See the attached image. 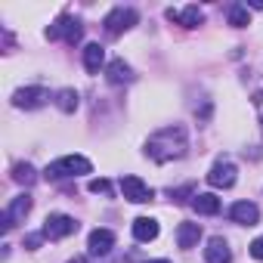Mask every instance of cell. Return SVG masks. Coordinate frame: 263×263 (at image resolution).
Masks as SVG:
<instances>
[{
	"label": "cell",
	"instance_id": "cell-1",
	"mask_svg": "<svg viewBox=\"0 0 263 263\" xmlns=\"http://www.w3.org/2000/svg\"><path fill=\"white\" fill-rule=\"evenodd\" d=\"M158 164H164V161H171V158H183L186 155V134L180 127H167V130H161V134H155L152 140H149V149H146Z\"/></svg>",
	"mask_w": 263,
	"mask_h": 263
},
{
	"label": "cell",
	"instance_id": "cell-2",
	"mask_svg": "<svg viewBox=\"0 0 263 263\" xmlns=\"http://www.w3.org/2000/svg\"><path fill=\"white\" fill-rule=\"evenodd\" d=\"M93 171V164L84 158V155H62V158H56L47 171H44V177L47 180H65V177H84V174H90Z\"/></svg>",
	"mask_w": 263,
	"mask_h": 263
},
{
	"label": "cell",
	"instance_id": "cell-3",
	"mask_svg": "<svg viewBox=\"0 0 263 263\" xmlns=\"http://www.w3.org/2000/svg\"><path fill=\"white\" fill-rule=\"evenodd\" d=\"M78 232V223H74V217H68V214H50L47 220H44V229H41V235L44 238H68V235H74Z\"/></svg>",
	"mask_w": 263,
	"mask_h": 263
},
{
	"label": "cell",
	"instance_id": "cell-4",
	"mask_svg": "<svg viewBox=\"0 0 263 263\" xmlns=\"http://www.w3.org/2000/svg\"><path fill=\"white\" fill-rule=\"evenodd\" d=\"M105 31L111 34V37H118V34H124V31H130L137 25V13L134 10H124V7H118V10H111L108 16H105Z\"/></svg>",
	"mask_w": 263,
	"mask_h": 263
},
{
	"label": "cell",
	"instance_id": "cell-5",
	"mask_svg": "<svg viewBox=\"0 0 263 263\" xmlns=\"http://www.w3.org/2000/svg\"><path fill=\"white\" fill-rule=\"evenodd\" d=\"M121 192H124L127 201H134V204H146V201L155 198V192H152L140 177H124V180H121Z\"/></svg>",
	"mask_w": 263,
	"mask_h": 263
},
{
	"label": "cell",
	"instance_id": "cell-6",
	"mask_svg": "<svg viewBox=\"0 0 263 263\" xmlns=\"http://www.w3.org/2000/svg\"><path fill=\"white\" fill-rule=\"evenodd\" d=\"M47 37H53V41H56V37H65L68 44H78V41L84 37V28H81L78 19H71V16H59L56 25L47 31Z\"/></svg>",
	"mask_w": 263,
	"mask_h": 263
},
{
	"label": "cell",
	"instance_id": "cell-7",
	"mask_svg": "<svg viewBox=\"0 0 263 263\" xmlns=\"http://www.w3.org/2000/svg\"><path fill=\"white\" fill-rule=\"evenodd\" d=\"M47 99H50V93L44 87H22V90L13 93V105L16 108H41Z\"/></svg>",
	"mask_w": 263,
	"mask_h": 263
},
{
	"label": "cell",
	"instance_id": "cell-8",
	"mask_svg": "<svg viewBox=\"0 0 263 263\" xmlns=\"http://www.w3.org/2000/svg\"><path fill=\"white\" fill-rule=\"evenodd\" d=\"M235 164L232 161H217L214 167H211V174H208V183L214 186V189H229V186H235Z\"/></svg>",
	"mask_w": 263,
	"mask_h": 263
},
{
	"label": "cell",
	"instance_id": "cell-9",
	"mask_svg": "<svg viewBox=\"0 0 263 263\" xmlns=\"http://www.w3.org/2000/svg\"><path fill=\"white\" fill-rule=\"evenodd\" d=\"M28 211H31V195H19V198H13L10 208L4 211V229H13L16 223H22V220L28 217Z\"/></svg>",
	"mask_w": 263,
	"mask_h": 263
},
{
	"label": "cell",
	"instance_id": "cell-10",
	"mask_svg": "<svg viewBox=\"0 0 263 263\" xmlns=\"http://www.w3.org/2000/svg\"><path fill=\"white\" fill-rule=\"evenodd\" d=\"M87 248H90L93 257H105L115 248V232L111 229H93L90 238H87Z\"/></svg>",
	"mask_w": 263,
	"mask_h": 263
},
{
	"label": "cell",
	"instance_id": "cell-11",
	"mask_svg": "<svg viewBox=\"0 0 263 263\" xmlns=\"http://www.w3.org/2000/svg\"><path fill=\"white\" fill-rule=\"evenodd\" d=\"M204 260H208V263H232V251H229L226 238L214 235V238L208 241V248H204Z\"/></svg>",
	"mask_w": 263,
	"mask_h": 263
},
{
	"label": "cell",
	"instance_id": "cell-12",
	"mask_svg": "<svg viewBox=\"0 0 263 263\" xmlns=\"http://www.w3.org/2000/svg\"><path fill=\"white\" fill-rule=\"evenodd\" d=\"M167 19H171V22H180L183 28H198V25L204 22V13H201L198 7H186L183 13H177V10H167Z\"/></svg>",
	"mask_w": 263,
	"mask_h": 263
},
{
	"label": "cell",
	"instance_id": "cell-13",
	"mask_svg": "<svg viewBox=\"0 0 263 263\" xmlns=\"http://www.w3.org/2000/svg\"><path fill=\"white\" fill-rule=\"evenodd\" d=\"M229 214H232V220L241 223V226H254V223L260 220V211H257V204H251V201H235Z\"/></svg>",
	"mask_w": 263,
	"mask_h": 263
},
{
	"label": "cell",
	"instance_id": "cell-14",
	"mask_svg": "<svg viewBox=\"0 0 263 263\" xmlns=\"http://www.w3.org/2000/svg\"><path fill=\"white\" fill-rule=\"evenodd\" d=\"M134 238H137V241H155V238H158V220H152V217H137V220H134Z\"/></svg>",
	"mask_w": 263,
	"mask_h": 263
},
{
	"label": "cell",
	"instance_id": "cell-15",
	"mask_svg": "<svg viewBox=\"0 0 263 263\" xmlns=\"http://www.w3.org/2000/svg\"><path fill=\"white\" fill-rule=\"evenodd\" d=\"M102 65H105V50H102L99 44H87V47H84V68H87L90 74H99Z\"/></svg>",
	"mask_w": 263,
	"mask_h": 263
},
{
	"label": "cell",
	"instance_id": "cell-16",
	"mask_svg": "<svg viewBox=\"0 0 263 263\" xmlns=\"http://www.w3.org/2000/svg\"><path fill=\"white\" fill-rule=\"evenodd\" d=\"M192 208H195L198 214H204V217H214V214H220V198H217L214 192H198V195L192 198Z\"/></svg>",
	"mask_w": 263,
	"mask_h": 263
},
{
	"label": "cell",
	"instance_id": "cell-17",
	"mask_svg": "<svg viewBox=\"0 0 263 263\" xmlns=\"http://www.w3.org/2000/svg\"><path fill=\"white\" fill-rule=\"evenodd\" d=\"M201 238V226L198 223H180L177 226V245L180 248H195Z\"/></svg>",
	"mask_w": 263,
	"mask_h": 263
},
{
	"label": "cell",
	"instance_id": "cell-18",
	"mask_svg": "<svg viewBox=\"0 0 263 263\" xmlns=\"http://www.w3.org/2000/svg\"><path fill=\"white\" fill-rule=\"evenodd\" d=\"M105 78H108L111 84H127V81H134V74H130V65H127L124 59H111V62L105 65Z\"/></svg>",
	"mask_w": 263,
	"mask_h": 263
},
{
	"label": "cell",
	"instance_id": "cell-19",
	"mask_svg": "<svg viewBox=\"0 0 263 263\" xmlns=\"http://www.w3.org/2000/svg\"><path fill=\"white\" fill-rule=\"evenodd\" d=\"M56 105H59L62 111H74V108H78V90H71V87L59 90V93H56Z\"/></svg>",
	"mask_w": 263,
	"mask_h": 263
},
{
	"label": "cell",
	"instance_id": "cell-20",
	"mask_svg": "<svg viewBox=\"0 0 263 263\" xmlns=\"http://www.w3.org/2000/svg\"><path fill=\"white\" fill-rule=\"evenodd\" d=\"M229 25H232V28H245V25H251V13H248V7L235 4V7L229 10Z\"/></svg>",
	"mask_w": 263,
	"mask_h": 263
},
{
	"label": "cell",
	"instance_id": "cell-21",
	"mask_svg": "<svg viewBox=\"0 0 263 263\" xmlns=\"http://www.w3.org/2000/svg\"><path fill=\"white\" fill-rule=\"evenodd\" d=\"M13 177H16V183H25V186H31V183L37 180V174H34L31 164H16V167H13Z\"/></svg>",
	"mask_w": 263,
	"mask_h": 263
},
{
	"label": "cell",
	"instance_id": "cell-22",
	"mask_svg": "<svg viewBox=\"0 0 263 263\" xmlns=\"http://www.w3.org/2000/svg\"><path fill=\"white\" fill-rule=\"evenodd\" d=\"M251 257L254 260H263V238H254L251 241Z\"/></svg>",
	"mask_w": 263,
	"mask_h": 263
},
{
	"label": "cell",
	"instance_id": "cell-23",
	"mask_svg": "<svg viewBox=\"0 0 263 263\" xmlns=\"http://www.w3.org/2000/svg\"><path fill=\"white\" fill-rule=\"evenodd\" d=\"M90 192H108V180H90Z\"/></svg>",
	"mask_w": 263,
	"mask_h": 263
},
{
	"label": "cell",
	"instance_id": "cell-24",
	"mask_svg": "<svg viewBox=\"0 0 263 263\" xmlns=\"http://www.w3.org/2000/svg\"><path fill=\"white\" fill-rule=\"evenodd\" d=\"M41 238H44V235H28V238H25V245H28V248H37V245H41Z\"/></svg>",
	"mask_w": 263,
	"mask_h": 263
},
{
	"label": "cell",
	"instance_id": "cell-25",
	"mask_svg": "<svg viewBox=\"0 0 263 263\" xmlns=\"http://www.w3.org/2000/svg\"><path fill=\"white\" fill-rule=\"evenodd\" d=\"M248 7H254V10H263V0H251Z\"/></svg>",
	"mask_w": 263,
	"mask_h": 263
},
{
	"label": "cell",
	"instance_id": "cell-26",
	"mask_svg": "<svg viewBox=\"0 0 263 263\" xmlns=\"http://www.w3.org/2000/svg\"><path fill=\"white\" fill-rule=\"evenodd\" d=\"M149 263H171V260H149Z\"/></svg>",
	"mask_w": 263,
	"mask_h": 263
},
{
	"label": "cell",
	"instance_id": "cell-27",
	"mask_svg": "<svg viewBox=\"0 0 263 263\" xmlns=\"http://www.w3.org/2000/svg\"><path fill=\"white\" fill-rule=\"evenodd\" d=\"M74 263H84V260H74Z\"/></svg>",
	"mask_w": 263,
	"mask_h": 263
}]
</instances>
